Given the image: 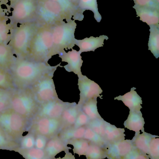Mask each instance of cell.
Returning a JSON list of instances; mask_svg holds the SVG:
<instances>
[{
    "label": "cell",
    "instance_id": "cell-41",
    "mask_svg": "<svg viewBox=\"0 0 159 159\" xmlns=\"http://www.w3.org/2000/svg\"><path fill=\"white\" fill-rule=\"evenodd\" d=\"M134 2L133 6L142 7H150L159 10V4L156 0H132Z\"/></svg>",
    "mask_w": 159,
    "mask_h": 159
},
{
    "label": "cell",
    "instance_id": "cell-26",
    "mask_svg": "<svg viewBox=\"0 0 159 159\" xmlns=\"http://www.w3.org/2000/svg\"><path fill=\"white\" fill-rule=\"evenodd\" d=\"M14 151L19 153L25 159H51L48 157L44 150L35 148L24 149L19 147Z\"/></svg>",
    "mask_w": 159,
    "mask_h": 159
},
{
    "label": "cell",
    "instance_id": "cell-19",
    "mask_svg": "<svg viewBox=\"0 0 159 159\" xmlns=\"http://www.w3.org/2000/svg\"><path fill=\"white\" fill-rule=\"evenodd\" d=\"M67 145L65 141L57 135L48 141L44 150L48 157L50 159H53L60 152L72 149L67 146Z\"/></svg>",
    "mask_w": 159,
    "mask_h": 159
},
{
    "label": "cell",
    "instance_id": "cell-6",
    "mask_svg": "<svg viewBox=\"0 0 159 159\" xmlns=\"http://www.w3.org/2000/svg\"><path fill=\"white\" fill-rule=\"evenodd\" d=\"M39 106L31 89L28 88L16 89L9 108L31 121L37 114Z\"/></svg>",
    "mask_w": 159,
    "mask_h": 159
},
{
    "label": "cell",
    "instance_id": "cell-27",
    "mask_svg": "<svg viewBox=\"0 0 159 159\" xmlns=\"http://www.w3.org/2000/svg\"><path fill=\"white\" fill-rule=\"evenodd\" d=\"M149 31L148 50L157 59L159 57V27L150 26Z\"/></svg>",
    "mask_w": 159,
    "mask_h": 159
},
{
    "label": "cell",
    "instance_id": "cell-44",
    "mask_svg": "<svg viewBox=\"0 0 159 159\" xmlns=\"http://www.w3.org/2000/svg\"><path fill=\"white\" fill-rule=\"evenodd\" d=\"M18 1L19 0H0V3L2 4V5H5L7 7V9L8 11H10L11 10L10 7Z\"/></svg>",
    "mask_w": 159,
    "mask_h": 159
},
{
    "label": "cell",
    "instance_id": "cell-18",
    "mask_svg": "<svg viewBox=\"0 0 159 159\" xmlns=\"http://www.w3.org/2000/svg\"><path fill=\"white\" fill-rule=\"evenodd\" d=\"M81 108L77 105L76 102L71 103L63 113L61 116L62 130L72 128L75 123L78 114Z\"/></svg>",
    "mask_w": 159,
    "mask_h": 159
},
{
    "label": "cell",
    "instance_id": "cell-22",
    "mask_svg": "<svg viewBox=\"0 0 159 159\" xmlns=\"http://www.w3.org/2000/svg\"><path fill=\"white\" fill-rule=\"evenodd\" d=\"M156 136L145 132L141 134L135 133L134 137L131 140L133 148L148 155L150 142L152 138Z\"/></svg>",
    "mask_w": 159,
    "mask_h": 159
},
{
    "label": "cell",
    "instance_id": "cell-43",
    "mask_svg": "<svg viewBox=\"0 0 159 159\" xmlns=\"http://www.w3.org/2000/svg\"><path fill=\"white\" fill-rule=\"evenodd\" d=\"M49 139L41 135H35V148L38 149L44 150Z\"/></svg>",
    "mask_w": 159,
    "mask_h": 159
},
{
    "label": "cell",
    "instance_id": "cell-33",
    "mask_svg": "<svg viewBox=\"0 0 159 159\" xmlns=\"http://www.w3.org/2000/svg\"><path fill=\"white\" fill-rule=\"evenodd\" d=\"M66 143L68 145H72L73 146L74 153L78 154L79 157L85 156L90 144L89 141L84 138L72 139Z\"/></svg>",
    "mask_w": 159,
    "mask_h": 159
},
{
    "label": "cell",
    "instance_id": "cell-9",
    "mask_svg": "<svg viewBox=\"0 0 159 159\" xmlns=\"http://www.w3.org/2000/svg\"><path fill=\"white\" fill-rule=\"evenodd\" d=\"M62 129L60 119L35 117L31 120L27 132L42 135L49 140L58 135Z\"/></svg>",
    "mask_w": 159,
    "mask_h": 159
},
{
    "label": "cell",
    "instance_id": "cell-35",
    "mask_svg": "<svg viewBox=\"0 0 159 159\" xmlns=\"http://www.w3.org/2000/svg\"><path fill=\"white\" fill-rule=\"evenodd\" d=\"M15 89H0V113L9 108L12 95Z\"/></svg>",
    "mask_w": 159,
    "mask_h": 159
},
{
    "label": "cell",
    "instance_id": "cell-30",
    "mask_svg": "<svg viewBox=\"0 0 159 159\" xmlns=\"http://www.w3.org/2000/svg\"><path fill=\"white\" fill-rule=\"evenodd\" d=\"M58 3L61 6L63 10L75 20L82 21L84 18V15H82L78 11V8L72 5L68 0H50Z\"/></svg>",
    "mask_w": 159,
    "mask_h": 159
},
{
    "label": "cell",
    "instance_id": "cell-10",
    "mask_svg": "<svg viewBox=\"0 0 159 159\" xmlns=\"http://www.w3.org/2000/svg\"><path fill=\"white\" fill-rule=\"evenodd\" d=\"M53 75L54 73H52L44 76L30 87L39 105L58 98L53 81Z\"/></svg>",
    "mask_w": 159,
    "mask_h": 159
},
{
    "label": "cell",
    "instance_id": "cell-20",
    "mask_svg": "<svg viewBox=\"0 0 159 159\" xmlns=\"http://www.w3.org/2000/svg\"><path fill=\"white\" fill-rule=\"evenodd\" d=\"M145 123L143 117L142 112L130 111L129 115L127 120L124 122L125 128L134 131L136 134L140 133V131L144 132V124Z\"/></svg>",
    "mask_w": 159,
    "mask_h": 159
},
{
    "label": "cell",
    "instance_id": "cell-23",
    "mask_svg": "<svg viewBox=\"0 0 159 159\" xmlns=\"http://www.w3.org/2000/svg\"><path fill=\"white\" fill-rule=\"evenodd\" d=\"M16 57L8 45H0V69L10 71Z\"/></svg>",
    "mask_w": 159,
    "mask_h": 159
},
{
    "label": "cell",
    "instance_id": "cell-46",
    "mask_svg": "<svg viewBox=\"0 0 159 159\" xmlns=\"http://www.w3.org/2000/svg\"><path fill=\"white\" fill-rule=\"evenodd\" d=\"M65 155L63 158H61V157L58 158H54L53 159H75L74 156H73L72 153L69 152V150L65 151Z\"/></svg>",
    "mask_w": 159,
    "mask_h": 159
},
{
    "label": "cell",
    "instance_id": "cell-24",
    "mask_svg": "<svg viewBox=\"0 0 159 159\" xmlns=\"http://www.w3.org/2000/svg\"><path fill=\"white\" fill-rule=\"evenodd\" d=\"M9 20L8 16L0 20V45H7L11 40L13 30L18 25H14L11 23H7Z\"/></svg>",
    "mask_w": 159,
    "mask_h": 159
},
{
    "label": "cell",
    "instance_id": "cell-29",
    "mask_svg": "<svg viewBox=\"0 0 159 159\" xmlns=\"http://www.w3.org/2000/svg\"><path fill=\"white\" fill-rule=\"evenodd\" d=\"M86 130V126L78 129L69 128L61 131L58 136L67 143L72 139L83 138Z\"/></svg>",
    "mask_w": 159,
    "mask_h": 159
},
{
    "label": "cell",
    "instance_id": "cell-39",
    "mask_svg": "<svg viewBox=\"0 0 159 159\" xmlns=\"http://www.w3.org/2000/svg\"><path fill=\"white\" fill-rule=\"evenodd\" d=\"M151 159H159V138L156 135L150 142L148 155Z\"/></svg>",
    "mask_w": 159,
    "mask_h": 159
},
{
    "label": "cell",
    "instance_id": "cell-3",
    "mask_svg": "<svg viewBox=\"0 0 159 159\" xmlns=\"http://www.w3.org/2000/svg\"><path fill=\"white\" fill-rule=\"evenodd\" d=\"M40 26L36 20H34L15 27L8 45L16 57H27L31 42Z\"/></svg>",
    "mask_w": 159,
    "mask_h": 159
},
{
    "label": "cell",
    "instance_id": "cell-14",
    "mask_svg": "<svg viewBox=\"0 0 159 159\" xmlns=\"http://www.w3.org/2000/svg\"><path fill=\"white\" fill-rule=\"evenodd\" d=\"M131 140H124L106 147V157L108 159H124L133 149Z\"/></svg>",
    "mask_w": 159,
    "mask_h": 159
},
{
    "label": "cell",
    "instance_id": "cell-37",
    "mask_svg": "<svg viewBox=\"0 0 159 159\" xmlns=\"http://www.w3.org/2000/svg\"><path fill=\"white\" fill-rule=\"evenodd\" d=\"M105 120L102 118L96 119L91 120L87 126L104 138L105 136Z\"/></svg>",
    "mask_w": 159,
    "mask_h": 159
},
{
    "label": "cell",
    "instance_id": "cell-8",
    "mask_svg": "<svg viewBox=\"0 0 159 159\" xmlns=\"http://www.w3.org/2000/svg\"><path fill=\"white\" fill-rule=\"evenodd\" d=\"M37 0H19L10 7L12 15L8 16L10 23L14 25L35 20L37 15Z\"/></svg>",
    "mask_w": 159,
    "mask_h": 159
},
{
    "label": "cell",
    "instance_id": "cell-34",
    "mask_svg": "<svg viewBox=\"0 0 159 159\" xmlns=\"http://www.w3.org/2000/svg\"><path fill=\"white\" fill-rule=\"evenodd\" d=\"M83 138L87 140L90 143L95 144L104 148H106V146L107 145V143L103 137L94 132L91 129L87 126H86V130Z\"/></svg>",
    "mask_w": 159,
    "mask_h": 159
},
{
    "label": "cell",
    "instance_id": "cell-36",
    "mask_svg": "<svg viewBox=\"0 0 159 159\" xmlns=\"http://www.w3.org/2000/svg\"><path fill=\"white\" fill-rule=\"evenodd\" d=\"M0 89H16L10 71L0 69Z\"/></svg>",
    "mask_w": 159,
    "mask_h": 159
},
{
    "label": "cell",
    "instance_id": "cell-47",
    "mask_svg": "<svg viewBox=\"0 0 159 159\" xmlns=\"http://www.w3.org/2000/svg\"><path fill=\"white\" fill-rule=\"evenodd\" d=\"M68 1H69V2H70L72 5H73L74 6L78 8L79 0H68Z\"/></svg>",
    "mask_w": 159,
    "mask_h": 159
},
{
    "label": "cell",
    "instance_id": "cell-12",
    "mask_svg": "<svg viewBox=\"0 0 159 159\" xmlns=\"http://www.w3.org/2000/svg\"><path fill=\"white\" fill-rule=\"evenodd\" d=\"M70 104L71 103L68 102H63L59 98L49 101L40 105L35 117L60 119L64 109Z\"/></svg>",
    "mask_w": 159,
    "mask_h": 159
},
{
    "label": "cell",
    "instance_id": "cell-48",
    "mask_svg": "<svg viewBox=\"0 0 159 159\" xmlns=\"http://www.w3.org/2000/svg\"><path fill=\"white\" fill-rule=\"evenodd\" d=\"M156 2H157L159 4V0H156Z\"/></svg>",
    "mask_w": 159,
    "mask_h": 159
},
{
    "label": "cell",
    "instance_id": "cell-21",
    "mask_svg": "<svg viewBox=\"0 0 159 159\" xmlns=\"http://www.w3.org/2000/svg\"><path fill=\"white\" fill-rule=\"evenodd\" d=\"M125 130L124 129L117 128L115 125L105 121V141L108 144L114 143L125 140Z\"/></svg>",
    "mask_w": 159,
    "mask_h": 159
},
{
    "label": "cell",
    "instance_id": "cell-40",
    "mask_svg": "<svg viewBox=\"0 0 159 159\" xmlns=\"http://www.w3.org/2000/svg\"><path fill=\"white\" fill-rule=\"evenodd\" d=\"M90 120L88 117L81 110L78 114L74 125L72 128L78 129L81 127H85L87 125Z\"/></svg>",
    "mask_w": 159,
    "mask_h": 159
},
{
    "label": "cell",
    "instance_id": "cell-7",
    "mask_svg": "<svg viewBox=\"0 0 159 159\" xmlns=\"http://www.w3.org/2000/svg\"><path fill=\"white\" fill-rule=\"evenodd\" d=\"M38 7L35 20L40 25L53 26L61 21L72 19L58 3L50 0H37Z\"/></svg>",
    "mask_w": 159,
    "mask_h": 159
},
{
    "label": "cell",
    "instance_id": "cell-25",
    "mask_svg": "<svg viewBox=\"0 0 159 159\" xmlns=\"http://www.w3.org/2000/svg\"><path fill=\"white\" fill-rule=\"evenodd\" d=\"M78 9L82 15H83L84 11L86 10L92 11L96 21L98 22H101L102 16L98 9L97 0H79Z\"/></svg>",
    "mask_w": 159,
    "mask_h": 159
},
{
    "label": "cell",
    "instance_id": "cell-4",
    "mask_svg": "<svg viewBox=\"0 0 159 159\" xmlns=\"http://www.w3.org/2000/svg\"><path fill=\"white\" fill-rule=\"evenodd\" d=\"M77 23L74 20H64L52 26L53 45L49 55V59L64 49H72L75 46V32Z\"/></svg>",
    "mask_w": 159,
    "mask_h": 159
},
{
    "label": "cell",
    "instance_id": "cell-1",
    "mask_svg": "<svg viewBox=\"0 0 159 159\" xmlns=\"http://www.w3.org/2000/svg\"><path fill=\"white\" fill-rule=\"evenodd\" d=\"M60 64L51 66L48 63L16 57L10 70L14 86L16 89L30 88L44 76L54 73L58 67H63Z\"/></svg>",
    "mask_w": 159,
    "mask_h": 159
},
{
    "label": "cell",
    "instance_id": "cell-31",
    "mask_svg": "<svg viewBox=\"0 0 159 159\" xmlns=\"http://www.w3.org/2000/svg\"><path fill=\"white\" fill-rule=\"evenodd\" d=\"M19 147V143L10 138L0 127V150L14 151Z\"/></svg>",
    "mask_w": 159,
    "mask_h": 159
},
{
    "label": "cell",
    "instance_id": "cell-16",
    "mask_svg": "<svg viewBox=\"0 0 159 159\" xmlns=\"http://www.w3.org/2000/svg\"><path fill=\"white\" fill-rule=\"evenodd\" d=\"M136 10L137 16L140 20L146 23L149 27L156 26L159 27V10L150 7H142L133 6Z\"/></svg>",
    "mask_w": 159,
    "mask_h": 159
},
{
    "label": "cell",
    "instance_id": "cell-42",
    "mask_svg": "<svg viewBox=\"0 0 159 159\" xmlns=\"http://www.w3.org/2000/svg\"><path fill=\"white\" fill-rule=\"evenodd\" d=\"M124 159H151L147 154L133 148L131 151Z\"/></svg>",
    "mask_w": 159,
    "mask_h": 159
},
{
    "label": "cell",
    "instance_id": "cell-38",
    "mask_svg": "<svg viewBox=\"0 0 159 159\" xmlns=\"http://www.w3.org/2000/svg\"><path fill=\"white\" fill-rule=\"evenodd\" d=\"M35 135L33 133L28 131L25 136H22L20 141V147L24 149H29L35 148Z\"/></svg>",
    "mask_w": 159,
    "mask_h": 159
},
{
    "label": "cell",
    "instance_id": "cell-32",
    "mask_svg": "<svg viewBox=\"0 0 159 159\" xmlns=\"http://www.w3.org/2000/svg\"><path fill=\"white\" fill-rule=\"evenodd\" d=\"M87 159H104L106 158V148L90 143L86 155Z\"/></svg>",
    "mask_w": 159,
    "mask_h": 159
},
{
    "label": "cell",
    "instance_id": "cell-11",
    "mask_svg": "<svg viewBox=\"0 0 159 159\" xmlns=\"http://www.w3.org/2000/svg\"><path fill=\"white\" fill-rule=\"evenodd\" d=\"M78 77L80 99L77 105L79 107L81 108L82 105L90 99L98 97L102 99V96H101V94L102 93L103 90L97 83L83 75Z\"/></svg>",
    "mask_w": 159,
    "mask_h": 159
},
{
    "label": "cell",
    "instance_id": "cell-2",
    "mask_svg": "<svg viewBox=\"0 0 159 159\" xmlns=\"http://www.w3.org/2000/svg\"><path fill=\"white\" fill-rule=\"evenodd\" d=\"M52 26L41 25L33 38L27 58L36 62L48 63L53 48Z\"/></svg>",
    "mask_w": 159,
    "mask_h": 159
},
{
    "label": "cell",
    "instance_id": "cell-28",
    "mask_svg": "<svg viewBox=\"0 0 159 159\" xmlns=\"http://www.w3.org/2000/svg\"><path fill=\"white\" fill-rule=\"evenodd\" d=\"M97 99V98H94L90 99L81 107V110L90 120L102 118L98 112Z\"/></svg>",
    "mask_w": 159,
    "mask_h": 159
},
{
    "label": "cell",
    "instance_id": "cell-45",
    "mask_svg": "<svg viewBox=\"0 0 159 159\" xmlns=\"http://www.w3.org/2000/svg\"><path fill=\"white\" fill-rule=\"evenodd\" d=\"M2 6V4L0 3V20L5 18L7 16L6 14L9 12L7 8H3Z\"/></svg>",
    "mask_w": 159,
    "mask_h": 159
},
{
    "label": "cell",
    "instance_id": "cell-15",
    "mask_svg": "<svg viewBox=\"0 0 159 159\" xmlns=\"http://www.w3.org/2000/svg\"><path fill=\"white\" fill-rule=\"evenodd\" d=\"M108 39V36L105 35H102L96 37L91 36L90 38H86L83 40L76 39L75 44L79 48V51L81 53L94 51L97 48L103 47L105 40Z\"/></svg>",
    "mask_w": 159,
    "mask_h": 159
},
{
    "label": "cell",
    "instance_id": "cell-13",
    "mask_svg": "<svg viewBox=\"0 0 159 159\" xmlns=\"http://www.w3.org/2000/svg\"><path fill=\"white\" fill-rule=\"evenodd\" d=\"M81 52L72 49L71 51L66 53L65 50L61 52L58 54L59 57L62 59V61L68 63L63 68L68 72H73L77 75V76L82 75L81 68L83 63L81 56Z\"/></svg>",
    "mask_w": 159,
    "mask_h": 159
},
{
    "label": "cell",
    "instance_id": "cell-17",
    "mask_svg": "<svg viewBox=\"0 0 159 159\" xmlns=\"http://www.w3.org/2000/svg\"><path fill=\"white\" fill-rule=\"evenodd\" d=\"M136 88H132L131 91L123 95H119L115 98V100L121 101L128 107L130 111H140L142 108L143 101L142 98L136 92Z\"/></svg>",
    "mask_w": 159,
    "mask_h": 159
},
{
    "label": "cell",
    "instance_id": "cell-5",
    "mask_svg": "<svg viewBox=\"0 0 159 159\" xmlns=\"http://www.w3.org/2000/svg\"><path fill=\"white\" fill-rule=\"evenodd\" d=\"M30 122L10 108L0 113V127L10 138L18 143L23 134L28 131Z\"/></svg>",
    "mask_w": 159,
    "mask_h": 159
}]
</instances>
